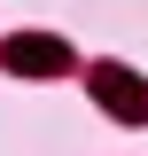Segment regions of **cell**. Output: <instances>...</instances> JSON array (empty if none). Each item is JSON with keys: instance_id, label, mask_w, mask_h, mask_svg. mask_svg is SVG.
Segmentation results:
<instances>
[{"instance_id": "obj_1", "label": "cell", "mask_w": 148, "mask_h": 156, "mask_svg": "<svg viewBox=\"0 0 148 156\" xmlns=\"http://www.w3.org/2000/svg\"><path fill=\"white\" fill-rule=\"evenodd\" d=\"M8 70H23V78H55V70H70V47L47 39V31H23V39H8Z\"/></svg>"}, {"instance_id": "obj_2", "label": "cell", "mask_w": 148, "mask_h": 156, "mask_svg": "<svg viewBox=\"0 0 148 156\" xmlns=\"http://www.w3.org/2000/svg\"><path fill=\"white\" fill-rule=\"evenodd\" d=\"M93 94L109 101L117 117H132V125H140V117H148V86H140V78H132V70H117V62H101V70H93Z\"/></svg>"}]
</instances>
